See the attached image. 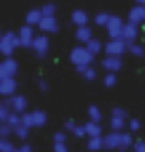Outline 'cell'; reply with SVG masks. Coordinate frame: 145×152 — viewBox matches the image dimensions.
<instances>
[{
    "label": "cell",
    "instance_id": "cell-4",
    "mask_svg": "<svg viewBox=\"0 0 145 152\" xmlns=\"http://www.w3.org/2000/svg\"><path fill=\"white\" fill-rule=\"evenodd\" d=\"M105 53L110 57H121L128 50V43H125L122 39L110 40L105 44Z\"/></svg>",
    "mask_w": 145,
    "mask_h": 152
},
{
    "label": "cell",
    "instance_id": "cell-40",
    "mask_svg": "<svg viewBox=\"0 0 145 152\" xmlns=\"http://www.w3.org/2000/svg\"><path fill=\"white\" fill-rule=\"evenodd\" d=\"M39 88L41 90V91H47V90H48V84H47L44 80H40L39 81Z\"/></svg>",
    "mask_w": 145,
    "mask_h": 152
},
{
    "label": "cell",
    "instance_id": "cell-43",
    "mask_svg": "<svg viewBox=\"0 0 145 152\" xmlns=\"http://www.w3.org/2000/svg\"><path fill=\"white\" fill-rule=\"evenodd\" d=\"M137 3H138L139 6H145V0H135Z\"/></svg>",
    "mask_w": 145,
    "mask_h": 152
},
{
    "label": "cell",
    "instance_id": "cell-41",
    "mask_svg": "<svg viewBox=\"0 0 145 152\" xmlns=\"http://www.w3.org/2000/svg\"><path fill=\"white\" fill-rule=\"evenodd\" d=\"M87 68H88V66H77V67H75V70H77V71H78L81 75H83V74L87 71Z\"/></svg>",
    "mask_w": 145,
    "mask_h": 152
},
{
    "label": "cell",
    "instance_id": "cell-15",
    "mask_svg": "<svg viewBox=\"0 0 145 152\" xmlns=\"http://www.w3.org/2000/svg\"><path fill=\"white\" fill-rule=\"evenodd\" d=\"M43 12H41V9H31L29 13L26 14V23L29 26H39L40 21L43 20Z\"/></svg>",
    "mask_w": 145,
    "mask_h": 152
},
{
    "label": "cell",
    "instance_id": "cell-29",
    "mask_svg": "<svg viewBox=\"0 0 145 152\" xmlns=\"http://www.w3.org/2000/svg\"><path fill=\"white\" fill-rule=\"evenodd\" d=\"M13 151H14V146L9 139L7 138L0 139V152H13Z\"/></svg>",
    "mask_w": 145,
    "mask_h": 152
},
{
    "label": "cell",
    "instance_id": "cell-39",
    "mask_svg": "<svg viewBox=\"0 0 145 152\" xmlns=\"http://www.w3.org/2000/svg\"><path fill=\"white\" fill-rule=\"evenodd\" d=\"M54 152H68L66 144H54Z\"/></svg>",
    "mask_w": 145,
    "mask_h": 152
},
{
    "label": "cell",
    "instance_id": "cell-38",
    "mask_svg": "<svg viewBox=\"0 0 145 152\" xmlns=\"http://www.w3.org/2000/svg\"><path fill=\"white\" fill-rule=\"evenodd\" d=\"M134 151L135 152H145V142L144 141H138L134 145Z\"/></svg>",
    "mask_w": 145,
    "mask_h": 152
},
{
    "label": "cell",
    "instance_id": "cell-30",
    "mask_svg": "<svg viewBox=\"0 0 145 152\" xmlns=\"http://www.w3.org/2000/svg\"><path fill=\"white\" fill-rule=\"evenodd\" d=\"M12 132H14L13 126H10L7 122H1L0 124V135H1V138H7Z\"/></svg>",
    "mask_w": 145,
    "mask_h": 152
},
{
    "label": "cell",
    "instance_id": "cell-14",
    "mask_svg": "<svg viewBox=\"0 0 145 152\" xmlns=\"http://www.w3.org/2000/svg\"><path fill=\"white\" fill-rule=\"evenodd\" d=\"M40 30L44 33H56L59 30V23L54 17H43V20L40 21Z\"/></svg>",
    "mask_w": 145,
    "mask_h": 152
},
{
    "label": "cell",
    "instance_id": "cell-13",
    "mask_svg": "<svg viewBox=\"0 0 145 152\" xmlns=\"http://www.w3.org/2000/svg\"><path fill=\"white\" fill-rule=\"evenodd\" d=\"M10 101V107H12V110H13L14 113H24L27 108V99L26 97H23V95H13V97H10L9 98Z\"/></svg>",
    "mask_w": 145,
    "mask_h": 152
},
{
    "label": "cell",
    "instance_id": "cell-28",
    "mask_svg": "<svg viewBox=\"0 0 145 152\" xmlns=\"http://www.w3.org/2000/svg\"><path fill=\"white\" fill-rule=\"evenodd\" d=\"M7 124H9L10 126H13V128H16L17 125H20V124H21V117H20L17 113L12 111V113H10V115H9V118H7Z\"/></svg>",
    "mask_w": 145,
    "mask_h": 152
},
{
    "label": "cell",
    "instance_id": "cell-16",
    "mask_svg": "<svg viewBox=\"0 0 145 152\" xmlns=\"http://www.w3.org/2000/svg\"><path fill=\"white\" fill-rule=\"evenodd\" d=\"M71 21L75 24L77 27H84L87 26V23H88V14L84 12V10H74L71 13Z\"/></svg>",
    "mask_w": 145,
    "mask_h": 152
},
{
    "label": "cell",
    "instance_id": "cell-21",
    "mask_svg": "<svg viewBox=\"0 0 145 152\" xmlns=\"http://www.w3.org/2000/svg\"><path fill=\"white\" fill-rule=\"evenodd\" d=\"M87 48H88V51L92 54V56H95V54H98L101 50H103V44H101V41L97 39H91L88 43H87Z\"/></svg>",
    "mask_w": 145,
    "mask_h": 152
},
{
    "label": "cell",
    "instance_id": "cell-6",
    "mask_svg": "<svg viewBox=\"0 0 145 152\" xmlns=\"http://www.w3.org/2000/svg\"><path fill=\"white\" fill-rule=\"evenodd\" d=\"M19 66L13 58H6L0 63V80L3 78H14V75L17 74Z\"/></svg>",
    "mask_w": 145,
    "mask_h": 152
},
{
    "label": "cell",
    "instance_id": "cell-42",
    "mask_svg": "<svg viewBox=\"0 0 145 152\" xmlns=\"http://www.w3.org/2000/svg\"><path fill=\"white\" fill-rule=\"evenodd\" d=\"M20 151H21V152H31V146L27 145V144H24V145H21Z\"/></svg>",
    "mask_w": 145,
    "mask_h": 152
},
{
    "label": "cell",
    "instance_id": "cell-33",
    "mask_svg": "<svg viewBox=\"0 0 145 152\" xmlns=\"http://www.w3.org/2000/svg\"><path fill=\"white\" fill-rule=\"evenodd\" d=\"M83 77H84L86 80H88V81H92V80H94L95 77H97V71H95V70H94L92 67L88 66V68H87V71H86L84 74H83Z\"/></svg>",
    "mask_w": 145,
    "mask_h": 152
},
{
    "label": "cell",
    "instance_id": "cell-34",
    "mask_svg": "<svg viewBox=\"0 0 145 152\" xmlns=\"http://www.w3.org/2000/svg\"><path fill=\"white\" fill-rule=\"evenodd\" d=\"M66 134L64 132H56L54 134V144H66Z\"/></svg>",
    "mask_w": 145,
    "mask_h": 152
},
{
    "label": "cell",
    "instance_id": "cell-25",
    "mask_svg": "<svg viewBox=\"0 0 145 152\" xmlns=\"http://www.w3.org/2000/svg\"><path fill=\"white\" fill-rule=\"evenodd\" d=\"M56 10H57V7H56L54 3H46L44 6L41 7V12H43L44 17H54Z\"/></svg>",
    "mask_w": 145,
    "mask_h": 152
},
{
    "label": "cell",
    "instance_id": "cell-22",
    "mask_svg": "<svg viewBox=\"0 0 145 152\" xmlns=\"http://www.w3.org/2000/svg\"><path fill=\"white\" fill-rule=\"evenodd\" d=\"M128 51H130L132 56H135V57H142V56L145 54L144 47L141 46V44H137V43L128 44Z\"/></svg>",
    "mask_w": 145,
    "mask_h": 152
},
{
    "label": "cell",
    "instance_id": "cell-27",
    "mask_svg": "<svg viewBox=\"0 0 145 152\" xmlns=\"http://www.w3.org/2000/svg\"><path fill=\"white\" fill-rule=\"evenodd\" d=\"M14 135H16L19 139H26L27 135H29V126L23 125V124L17 125L14 128Z\"/></svg>",
    "mask_w": 145,
    "mask_h": 152
},
{
    "label": "cell",
    "instance_id": "cell-5",
    "mask_svg": "<svg viewBox=\"0 0 145 152\" xmlns=\"http://www.w3.org/2000/svg\"><path fill=\"white\" fill-rule=\"evenodd\" d=\"M108 36L111 37V40H117L122 37V30H124V23L119 19L118 16H111L108 20V24L105 26Z\"/></svg>",
    "mask_w": 145,
    "mask_h": 152
},
{
    "label": "cell",
    "instance_id": "cell-1",
    "mask_svg": "<svg viewBox=\"0 0 145 152\" xmlns=\"http://www.w3.org/2000/svg\"><path fill=\"white\" fill-rule=\"evenodd\" d=\"M132 145V137L127 132H112L104 137V148L107 149H127Z\"/></svg>",
    "mask_w": 145,
    "mask_h": 152
},
{
    "label": "cell",
    "instance_id": "cell-17",
    "mask_svg": "<svg viewBox=\"0 0 145 152\" xmlns=\"http://www.w3.org/2000/svg\"><path fill=\"white\" fill-rule=\"evenodd\" d=\"M75 39L78 40L80 43H88L90 40L92 39V31L90 27H77V30H75Z\"/></svg>",
    "mask_w": 145,
    "mask_h": 152
},
{
    "label": "cell",
    "instance_id": "cell-7",
    "mask_svg": "<svg viewBox=\"0 0 145 152\" xmlns=\"http://www.w3.org/2000/svg\"><path fill=\"white\" fill-rule=\"evenodd\" d=\"M19 39H20V46L31 47L34 39H36L33 27L29 26V24H26V26L21 27V28L19 30Z\"/></svg>",
    "mask_w": 145,
    "mask_h": 152
},
{
    "label": "cell",
    "instance_id": "cell-32",
    "mask_svg": "<svg viewBox=\"0 0 145 152\" xmlns=\"http://www.w3.org/2000/svg\"><path fill=\"white\" fill-rule=\"evenodd\" d=\"M112 117H115V118H122V119H125L127 118V111L124 110V108H119V107H115V108H112Z\"/></svg>",
    "mask_w": 145,
    "mask_h": 152
},
{
    "label": "cell",
    "instance_id": "cell-12",
    "mask_svg": "<svg viewBox=\"0 0 145 152\" xmlns=\"http://www.w3.org/2000/svg\"><path fill=\"white\" fill-rule=\"evenodd\" d=\"M137 36H138V26L137 24H132L130 21L127 24H124V30H122V37L121 39L124 40L125 43H128V44L134 43Z\"/></svg>",
    "mask_w": 145,
    "mask_h": 152
},
{
    "label": "cell",
    "instance_id": "cell-19",
    "mask_svg": "<svg viewBox=\"0 0 145 152\" xmlns=\"http://www.w3.org/2000/svg\"><path fill=\"white\" fill-rule=\"evenodd\" d=\"M30 115H31V124H33V126L46 125V122H47L46 113H43V111H40V110H36V111H31Z\"/></svg>",
    "mask_w": 145,
    "mask_h": 152
},
{
    "label": "cell",
    "instance_id": "cell-20",
    "mask_svg": "<svg viewBox=\"0 0 145 152\" xmlns=\"http://www.w3.org/2000/svg\"><path fill=\"white\" fill-rule=\"evenodd\" d=\"M87 148H88L90 151H92V152L103 149V148H104V138H101V137L90 138L88 139V142H87Z\"/></svg>",
    "mask_w": 145,
    "mask_h": 152
},
{
    "label": "cell",
    "instance_id": "cell-37",
    "mask_svg": "<svg viewBox=\"0 0 145 152\" xmlns=\"http://www.w3.org/2000/svg\"><path fill=\"white\" fill-rule=\"evenodd\" d=\"M64 126H66L67 131H70V132H74L75 131V128H77V124L74 122V121H66V124H64Z\"/></svg>",
    "mask_w": 145,
    "mask_h": 152
},
{
    "label": "cell",
    "instance_id": "cell-31",
    "mask_svg": "<svg viewBox=\"0 0 145 152\" xmlns=\"http://www.w3.org/2000/svg\"><path fill=\"white\" fill-rule=\"evenodd\" d=\"M103 83H104V86L108 87V88L114 87V86H115V83H117V77H115V74H114V73H108L105 77H104Z\"/></svg>",
    "mask_w": 145,
    "mask_h": 152
},
{
    "label": "cell",
    "instance_id": "cell-23",
    "mask_svg": "<svg viewBox=\"0 0 145 152\" xmlns=\"http://www.w3.org/2000/svg\"><path fill=\"white\" fill-rule=\"evenodd\" d=\"M110 125H111L112 131H115V132H121V131H122V128L125 126V119L112 117L111 121H110Z\"/></svg>",
    "mask_w": 145,
    "mask_h": 152
},
{
    "label": "cell",
    "instance_id": "cell-9",
    "mask_svg": "<svg viewBox=\"0 0 145 152\" xmlns=\"http://www.w3.org/2000/svg\"><path fill=\"white\" fill-rule=\"evenodd\" d=\"M101 66L104 70H107L108 73H117L121 70V67H122V61L119 57H110V56H107L105 58L101 61Z\"/></svg>",
    "mask_w": 145,
    "mask_h": 152
},
{
    "label": "cell",
    "instance_id": "cell-11",
    "mask_svg": "<svg viewBox=\"0 0 145 152\" xmlns=\"http://www.w3.org/2000/svg\"><path fill=\"white\" fill-rule=\"evenodd\" d=\"M128 21L132 23V24H137V26L139 23L145 21V6L137 4L135 7H132L130 10V13H128Z\"/></svg>",
    "mask_w": 145,
    "mask_h": 152
},
{
    "label": "cell",
    "instance_id": "cell-10",
    "mask_svg": "<svg viewBox=\"0 0 145 152\" xmlns=\"http://www.w3.org/2000/svg\"><path fill=\"white\" fill-rule=\"evenodd\" d=\"M17 88V83L14 78H3L0 80V94L3 97H13Z\"/></svg>",
    "mask_w": 145,
    "mask_h": 152
},
{
    "label": "cell",
    "instance_id": "cell-35",
    "mask_svg": "<svg viewBox=\"0 0 145 152\" xmlns=\"http://www.w3.org/2000/svg\"><path fill=\"white\" fill-rule=\"evenodd\" d=\"M72 134H74L75 137H78V138H83L84 135H87L86 126H84V125H77V128H75V131H74Z\"/></svg>",
    "mask_w": 145,
    "mask_h": 152
},
{
    "label": "cell",
    "instance_id": "cell-8",
    "mask_svg": "<svg viewBox=\"0 0 145 152\" xmlns=\"http://www.w3.org/2000/svg\"><path fill=\"white\" fill-rule=\"evenodd\" d=\"M48 47H50V43H48V37H46V36H36L33 44H31V48L39 57L46 56L48 51Z\"/></svg>",
    "mask_w": 145,
    "mask_h": 152
},
{
    "label": "cell",
    "instance_id": "cell-36",
    "mask_svg": "<svg viewBox=\"0 0 145 152\" xmlns=\"http://www.w3.org/2000/svg\"><path fill=\"white\" fill-rule=\"evenodd\" d=\"M139 128H141V122H139L138 119H131L130 121V129H131L132 132H135V131H138Z\"/></svg>",
    "mask_w": 145,
    "mask_h": 152
},
{
    "label": "cell",
    "instance_id": "cell-2",
    "mask_svg": "<svg viewBox=\"0 0 145 152\" xmlns=\"http://www.w3.org/2000/svg\"><path fill=\"white\" fill-rule=\"evenodd\" d=\"M20 46V39L19 34H14L13 31H6L1 34L0 37V53L4 57H10L13 54L14 48H17Z\"/></svg>",
    "mask_w": 145,
    "mask_h": 152
},
{
    "label": "cell",
    "instance_id": "cell-26",
    "mask_svg": "<svg viewBox=\"0 0 145 152\" xmlns=\"http://www.w3.org/2000/svg\"><path fill=\"white\" fill-rule=\"evenodd\" d=\"M110 14L108 13H98L95 17H94V21H95V24L97 26H100V27H105L107 24H108V20H110Z\"/></svg>",
    "mask_w": 145,
    "mask_h": 152
},
{
    "label": "cell",
    "instance_id": "cell-18",
    "mask_svg": "<svg viewBox=\"0 0 145 152\" xmlns=\"http://www.w3.org/2000/svg\"><path fill=\"white\" fill-rule=\"evenodd\" d=\"M86 126L87 135L90 138H95V137H101V132H103V128L98 122H94V121H88L87 124H84Z\"/></svg>",
    "mask_w": 145,
    "mask_h": 152
},
{
    "label": "cell",
    "instance_id": "cell-44",
    "mask_svg": "<svg viewBox=\"0 0 145 152\" xmlns=\"http://www.w3.org/2000/svg\"><path fill=\"white\" fill-rule=\"evenodd\" d=\"M13 152H21V151H20V149H14Z\"/></svg>",
    "mask_w": 145,
    "mask_h": 152
},
{
    "label": "cell",
    "instance_id": "cell-24",
    "mask_svg": "<svg viewBox=\"0 0 145 152\" xmlns=\"http://www.w3.org/2000/svg\"><path fill=\"white\" fill-rule=\"evenodd\" d=\"M88 115H90V121H94V122H100L103 118V114L100 111V108L95 105H91L88 108Z\"/></svg>",
    "mask_w": 145,
    "mask_h": 152
},
{
    "label": "cell",
    "instance_id": "cell-3",
    "mask_svg": "<svg viewBox=\"0 0 145 152\" xmlns=\"http://www.w3.org/2000/svg\"><path fill=\"white\" fill-rule=\"evenodd\" d=\"M94 60L92 56L87 47H74L70 53V61L74 66H90Z\"/></svg>",
    "mask_w": 145,
    "mask_h": 152
}]
</instances>
